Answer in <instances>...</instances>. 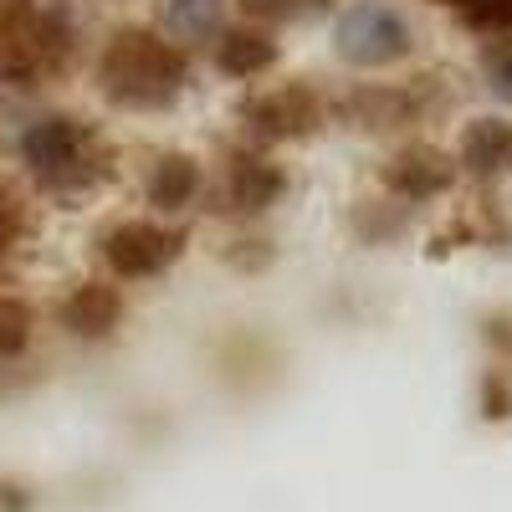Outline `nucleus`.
Returning a JSON list of instances; mask_svg holds the SVG:
<instances>
[{"label":"nucleus","instance_id":"2eb2a0df","mask_svg":"<svg viewBox=\"0 0 512 512\" xmlns=\"http://www.w3.org/2000/svg\"><path fill=\"white\" fill-rule=\"evenodd\" d=\"M323 6L328 0H241V11L256 21H297V16H313Z\"/></svg>","mask_w":512,"mask_h":512},{"label":"nucleus","instance_id":"39448f33","mask_svg":"<svg viewBox=\"0 0 512 512\" xmlns=\"http://www.w3.org/2000/svg\"><path fill=\"white\" fill-rule=\"evenodd\" d=\"M185 251V236L154 221H123L103 236V262L118 277H159Z\"/></svg>","mask_w":512,"mask_h":512},{"label":"nucleus","instance_id":"423d86ee","mask_svg":"<svg viewBox=\"0 0 512 512\" xmlns=\"http://www.w3.org/2000/svg\"><path fill=\"white\" fill-rule=\"evenodd\" d=\"M246 118L256 123L262 139H303V134L318 128V98H313V88H303V82H282V88L256 98L246 108Z\"/></svg>","mask_w":512,"mask_h":512},{"label":"nucleus","instance_id":"4468645a","mask_svg":"<svg viewBox=\"0 0 512 512\" xmlns=\"http://www.w3.org/2000/svg\"><path fill=\"white\" fill-rule=\"evenodd\" d=\"M31 344V308L21 297H0V359H16Z\"/></svg>","mask_w":512,"mask_h":512},{"label":"nucleus","instance_id":"f3484780","mask_svg":"<svg viewBox=\"0 0 512 512\" xmlns=\"http://www.w3.org/2000/svg\"><path fill=\"white\" fill-rule=\"evenodd\" d=\"M456 6H466V16L482 26H512V0H456Z\"/></svg>","mask_w":512,"mask_h":512},{"label":"nucleus","instance_id":"f8f14e48","mask_svg":"<svg viewBox=\"0 0 512 512\" xmlns=\"http://www.w3.org/2000/svg\"><path fill=\"white\" fill-rule=\"evenodd\" d=\"M272 57H277V47H272L262 31H251V26H241V31H221V67H226V72L251 77V72H262Z\"/></svg>","mask_w":512,"mask_h":512},{"label":"nucleus","instance_id":"7ed1b4c3","mask_svg":"<svg viewBox=\"0 0 512 512\" xmlns=\"http://www.w3.org/2000/svg\"><path fill=\"white\" fill-rule=\"evenodd\" d=\"M333 52L349 67H390L410 57V26L384 0H354L333 21Z\"/></svg>","mask_w":512,"mask_h":512},{"label":"nucleus","instance_id":"20e7f679","mask_svg":"<svg viewBox=\"0 0 512 512\" xmlns=\"http://www.w3.org/2000/svg\"><path fill=\"white\" fill-rule=\"evenodd\" d=\"M67 57V31L57 16H41L36 6L0 21V82H36L57 72Z\"/></svg>","mask_w":512,"mask_h":512},{"label":"nucleus","instance_id":"0eeeda50","mask_svg":"<svg viewBox=\"0 0 512 512\" xmlns=\"http://www.w3.org/2000/svg\"><path fill=\"white\" fill-rule=\"evenodd\" d=\"M384 180H390L405 200H431V195H441L456 180V164L441 149H431V144H415V149H405V154L390 159Z\"/></svg>","mask_w":512,"mask_h":512},{"label":"nucleus","instance_id":"6e6552de","mask_svg":"<svg viewBox=\"0 0 512 512\" xmlns=\"http://www.w3.org/2000/svg\"><path fill=\"white\" fill-rule=\"evenodd\" d=\"M118 313H123V297H118L108 282H88V287H77V292L67 297L62 323H67L77 338H103V333H113Z\"/></svg>","mask_w":512,"mask_h":512},{"label":"nucleus","instance_id":"9b49d317","mask_svg":"<svg viewBox=\"0 0 512 512\" xmlns=\"http://www.w3.org/2000/svg\"><path fill=\"white\" fill-rule=\"evenodd\" d=\"M461 159H466V169H477V175H497L502 164H512V123H502V118L472 123L461 139Z\"/></svg>","mask_w":512,"mask_h":512},{"label":"nucleus","instance_id":"f257e3e1","mask_svg":"<svg viewBox=\"0 0 512 512\" xmlns=\"http://www.w3.org/2000/svg\"><path fill=\"white\" fill-rule=\"evenodd\" d=\"M98 93L128 113H159L185 93V52L144 26H123L98 57Z\"/></svg>","mask_w":512,"mask_h":512},{"label":"nucleus","instance_id":"ddd939ff","mask_svg":"<svg viewBox=\"0 0 512 512\" xmlns=\"http://www.w3.org/2000/svg\"><path fill=\"white\" fill-rule=\"evenodd\" d=\"M164 21L180 41H200V36H210L221 26V0H169Z\"/></svg>","mask_w":512,"mask_h":512},{"label":"nucleus","instance_id":"a211bd4d","mask_svg":"<svg viewBox=\"0 0 512 512\" xmlns=\"http://www.w3.org/2000/svg\"><path fill=\"white\" fill-rule=\"evenodd\" d=\"M16 236H21V205L11 190H0V256L16 246Z\"/></svg>","mask_w":512,"mask_h":512},{"label":"nucleus","instance_id":"6ab92c4d","mask_svg":"<svg viewBox=\"0 0 512 512\" xmlns=\"http://www.w3.org/2000/svg\"><path fill=\"white\" fill-rule=\"evenodd\" d=\"M26 6H31V0H0V21L16 16V11H26Z\"/></svg>","mask_w":512,"mask_h":512},{"label":"nucleus","instance_id":"1a4fd4ad","mask_svg":"<svg viewBox=\"0 0 512 512\" xmlns=\"http://www.w3.org/2000/svg\"><path fill=\"white\" fill-rule=\"evenodd\" d=\"M282 195V175L262 159H231L226 164V200H236V210H267Z\"/></svg>","mask_w":512,"mask_h":512},{"label":"nucleus","instance_id":"dca6fc26","mask_svg":"<svg viewBox=\"0 0 512 512\" xmlns=\"http://www.w3.org/2000/svg\"><path fill=\"white\" fill-rule=\"evenodd\" d=\"M482 72H487V88L512 103V41H492L482 52Z\"/></svg>","mask_w":512,"mask_h":512},{"label":"nucleus","instance_id":"9d476101","mask_svg":"<svg viewBox=\"0 0 512 512\" xmlns=\"http://www.w3.org/2000/svg\"><path fill=\"white\" fill-rule=\"evenodd\" d=\"M200 190V164L190 154H164L154 169H149V200L159 210H185Z\"/></svg>","mask_w":512,"mask_h":512},{"label":"nucleus","instance_id":"f03ea898","mask_svg":"<svg viewBox=\"0 0 512 512\" xmlns=\"http://www.w3.org/2000/svg\"><path fill=\"white\" fill-rule=\"evenodd\" d=\"M21 154L31 164L36 185L52 195H77L108 175V154L82 118H41L21 139Z\"/></svg>","mask_w":512,"mask_h":512}]
</instances>
